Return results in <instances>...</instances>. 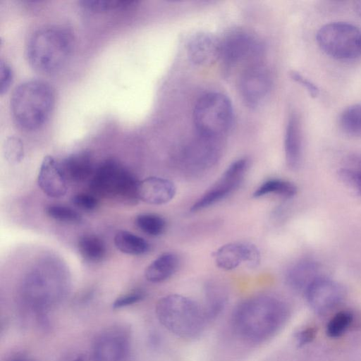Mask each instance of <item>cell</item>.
Segmentation results:
<instances>
[{
  "mask_svg": "<svg viewBox=\"0 0 361 361\" xmlns=\"http://www.w3.org/2000/svg\"><path fill=\"white\" fill-rule=\"evenodd\" d=\"M289 317V306L283 299L260 294L240 302L231 314V323L241 341L258 345L274 337Z\"/></svg>",
  "mask_w": 361,
  "mask_h": 361,
  "instance_id": "6da1fadb",
  "label": "cell"
},
{
  "mask_svg": "<svg viewBox=\"0 0 361 361\" xmlns=\"http://www.w3.org/2000/svg\"><path fill=\"white\" fill-rule=\"evenodd\" d=\"M73 49V37L66 27L48 25L30 36L25 53L30 66L42 73L59 71L67 63Z\"/></svg>",
  "mask_w": 361,
  "mask_h": 361,
  "instance_id": "7a4b0ae2",
  "label": "cell"
},
{
  "mask_svg": "<svg viewBox=\"0 0 361 361\" xmlns=\"http://www.w3.org/2000/svg\"><path fill=\"white\" fill-rule=\"evenodd\" d=\"M54 100V90L48 82L39 79L25 80L12 92L10 99L12 118L23 130H37L49 119Z\"/></svg>",
  "mask_w": 361,
  "mask_h": 361,
  "instance_id": "3957f363",
  "label": "cell"
},
{
  "mask_svg": "<svg viewBox=\"0 0 361 361\" xmlns=\"http://www.w3.org/2000/svg\"><path fill=\"white\" fill-rule=\"evenodd\" d=\"M155 314L164 328L184 340L200 337L207 322L202 307L190 298L179 294L160 298L155 307Z\"/></svg>",
  "mask_w": 361,
  "mask_h": 361,
  "instance_id": "277c9868",
  "label": "cell"
},
{
  "mask_svg": "<svg viewBox=\"0 0 361 361\" xmlns=\"http://www.w3.org/2000/svg\"><path fill=\"white\" fill-rule=\"evenodd\" d=\"M139 182L121 164L106 160L94 172L90 188L97 197L133 205L139 200Z\"/></svg>",
  "mask_w": 361,
  "mask_h": 361,
  "instance_id": "5b68a950",
  "label": "cell"
},
{
  "mask_svg": "<svg viewBox=\"0 0 361 361\" xmlns=\"http://www.w3.org/2000/svg\"><path fill=\"white\" fill-rule=\"evenodd\" d=\"M233 121V105L226 95L209 92L197 99L193 110L197 135L221 140L231 130Z\"/></svg>",
  "mask_w": 361,
  "mask_h": 361,
  "instance_id": "8992f818",
  "label": "cell"
},
{
  "mask_svg": "<svg viewBox=\"0 0 361 361\" xmlns=\"http://www.w3.org/2000/svg\"><path fill=\"white\" fill-rule=\"evenodd\" d=\"M316 41L319 48L334 59L347 61L361 56V30L353 24H325L317 32Z\"/></svg>",
  "mask_w": 361,
  "mask_h": 361,
  "instance_id": "52a82bcc",
  "label": "cell"
},
{
  "mask_svg": "<svg viewBox=\"0 0 361 361\" xmlns=\"http://www.w3.org/2000/svg\"><path fill=\"white\" fill-rule=\"evenodd\" d=\"M130 331L118 324L102 330L92 346L93 361H128L131 346Z\"/></svg>",
  "mask_w": 361,
  "mask_h": 361,
  "instance_id": "ba28073f",
  "label": "cell"
},
{
  "mask_svg": "<svg viewBox=\"0 0 361 361\" xmlns=\"http://www.w3.org/2000/svg\"><path fill=\"white\" fill-rule=\"evenodd\" d=\"M262 51V43L253 34L243 30H234L221 40L220 60L224 68L231 70L256 59Z\"/></svg>",
  "mask_w": 361,
  "mask_h": 361,
  "instance_id": "9c48e42d",
  "label": "cell"
},
{
  "mask_svg": "<svg viewBox=\"0 0 361 361\" xmlns=\"http://www.w3.org/2000/svg\"><path fill=\"white\" fill-rule=\"evenodd\" d=\"M248 166L249 161L245 157L233 161L217 182L192 205L190 210H202L231 195L241 183Z\"/></svg>",
  "mask_w": 361,
  "mask_h": 361,
  "instance_id": "30bf717a",
  "label": "cell"
},
{
  "mask_svg": "<svg viewBox=\"0 0 361 361\" xmlns=\"http://www.w3.org/2000/svg\"><path fill=\"white\" fill-rule=\"evenodd\" d=\"M271 86V77L268 69L259 63L247 67L241 74L239 81L241 97L250 108H257L266 101Z\"/></svg>",
  "mask_w": 361,
  "mask_h": 361,
  "instance_id": "8fae6325",
  "label": "cell"
},
{
  "mask_svg": "<svg viewBox=\"0 0 361 361\" xmlns=\"http://www.w3.org/2000/svg\"><path fill=\"white\" fill-rule=\"evenodd\" d=\"M304 293L311 308L319 314L336 308L344 298V290L341 285L321 276L310 283Z\"/></svg>",
  "mask_w": 361,
  "mask_h": 361,
  "instance_id": "7c38bea8",
  "label": "cell"
},
{
  "mask_svg": "<svg viewBox=\"0 0 361 361\" xmlns=\"http://www.w3.org/2000/svg\"><path fill=\"white\" fill-rule=\"evenodd\" d=\"M212 255L216 266L227 271L234 269L243 263L255 268L259 265L261 259L257 247L247 242L225 244Z\"/></svg>",
  "mask_w": 361,
  "mask_h": 361,
  "instance_id": "4fadbf2b",
  "label": "cell"
},
{
  "mask_svg": "<svg viewBox=\"0 0 361 361\" xmlns=\"http://www.w3.org/2000/svg\"><path fill=\"white\" fill-rule=\"evenodd\" d=\"M221 140L198 135L189 140L180 150L182 162L188 167L205 169L214 164L221 154Z\"/></svg>",
  "mask_w": 361,
  "mask_h": 361,
  "instance_id": "5bb4252c",
  "label": "cell"
},
{
  "mask_svg": "<svg viewBox=\"0 0 361 361\" xmlns=\"http://www.w3.org/2000/svg\"><path fill=\"white\" fill-rule=\"evenodd\" d=\"M187 53L190 61L197 66L212 65L220 60L221 40L209 33H195L188 41Z\"/></svg>",
  "mask_w": 361,
  "mask_h": 361,
  "instance_id": "9a60e30c",
  "label": "cell"
},
{
  "mask_svg": "<svg viewBox=\"0 0 361 361\" xmlns=\"http://www.w3.org/2000/svg\"><path fill=\"white\" fill-rule=\"evenodd\" d=\"M37 183L47 196L58 198L67 191V180L59 163L51 156H46L40 165Z\"/></svg>",
  "mask_w": 361,
  "mask_h": 361,
  "instance_id": "2e32d148",
  "label": "cell"
},
{
  "mask_svg": "<svg viewBox=\"0 0 361 361\" xmlns=\"http://www.w3.org/2000/svg\"><path fill=\"white\" fill-rule=\"evenodd\" d=\"M176 188L171 180L152 176L140 180L139 200L154 205L164 204L171 201L176 195Z\"/></svg>",
  "mask_w": 361,
  "mask_h": 361,
  "instance_id": "e0dca14e",
  "label": "cell"
},
{
  "mask_svg": "<svg viewBox=\"0 0 361 361\" xmlns=\"http://www.w3.org/2000/svg\"><path fill=\"white\" fill-rule=\"evenodd\" d=\"M284 152L287 166L297 169L302 161V140L300 119L293 112L288 118L284 134Z\"/></svg>",
  "mask_w": 361,
  "mask_h": 361,
  "instance_id": "ac0fdd59",
  "label": "cell"
},
{
  "mask_svg": "<svg viewBox=\"0 0 361 361\" xmlns=\"http://www.w3.org/2000/svg\"><path fill=\"white\" fill-rule=\"evenodd\" d=\"M318 272V265L315 262L300 260L288 269L286 281L293 290L305 293L310 283L320 276Z\"/></svg>",
  "mask_w": 361,
  "mask_h": 361,
  "instance_id": "d6986e66",
  "label": "cell"
},
{
  "mask_svg": "<svg viewBox=\"0 0 361 361\" xmlns=\"http://www.w3.org/2000/svg\"><path fill=\"white\" fill-rule=\"evenodd\" d=\"M202 307L207 322L215 320L225 310L228 294L226 288L216 282H209L204 286Z\"/></svg>",
  "mask_w": 361,
  "mask_h": 361,
  "instance_id": "ffe728a7",
  "label": "cell"
},
{
  "mask_svg": "<svg viewBox=\"0 0 361 361\" xmlns=\"http://www.w3.org/2000/svg\"><path fill=\"white\" fill-rule=\"evenodd\" d=\"M59 164L66 180L82 182L94 171L92 158L87 152L70 155Z\"/></svg>",
  "mask_w": 361,
  "mask_h": 361,
  "instance_id": "44dd1931",
  "label": "cell"
},
{
  "mask_svg": "<svg viewBox=\"0 0 361 361\" xmlns=\"http://www.w3.org/2000/svg\"><path fill=\"white\" fill-rule=\"evenodd\" d=\"M180 265L178 256L173 252H164L153 260L145 269V277L152 283L163 282L171 277Z\"/></svg>",
  "mask_w": 361,
  "mask_h": 361,
  "instance_id": "7402d4cb",
  "label": "cell"
},
{
  "mask_svg": "<svg viewBox=\"0 0 361 361\" xmlns=\"http://www.w3.org/2000/svg\"><path fill=\"white\" fill-rule=\"evenodd\" d=\"M114 244L119 251L131 255L145 254L150 248L145 239L127 231H119L116 233Z\"/></svg>",
  "mask_w": 361,
  "mask_h": 361,
  "instance_id": "603a6c76",
  "label": "cell"
},
{
  "mask_svg": "<svg viewBox=\"0 0 361 361\" xmlns=\"http://www.w3.org/2000/svg\"><path fill=\"white\" fill-rule=\"evenodd\" d=\"M78 249L80 256L89 262H98L106 255V246L98 236L87 234L81 236L78 243Z\"/></svg>",
  "mask_w": 361,
  "mask_h": 361,
  "instance_id": "cb8c5ba5",
  "label": "cell"
},
{
  "mask_svg": "<svg viewBox=\"0 0 361 361\" xmlns=\"http://www.w3.org/2000/svg\"><path fill=\"white\" fill-rule=\"evenodd\" d=\"M297 192L296 186L291 182L283 179L272 178L262 183L254 192V197L275 195L290 198Z\"/></svg>",
  "mask_w": 361,
  "mask_h": 361,
  "instance_id": "d4e9b609",
  "label": "cell"
},
{
  "mask_svg": "<svg viewBox=\"0 0 361 361\" xmlns=\"http://www.w3.org/2000/svg\"><path fill=\"white\" fill-rule=\"evenodd\" d=\"M341 130L351 136H361V103L345 108L339 118Z\"/></svg>",
  "mask_w": 361,
  "mask_h": 361,
  "instance_id": "484cf974",
  "label": "cell"
},
{
  "mask_svg": "<svg viewBox=\"0 0 361 361\" xmlns=\"http://www.w3.org/2000/svg\"><path fill=\"white\" fill-rule=\"evenodd\" d=\"M135 224L145 234L158 236L164 233L166 223L163 217L156 214L145 213L136 216Z\"/></svg>",
  "mask_w": 361,
  "mask_h": 361,
  "instance_id": "4316f807",
  "label": "cell"
},
{
  "mask_svg": "<svg viewBox=\"0 0 361 361\" xmlns=\"http://www.w3.org/2000/svg\"><path fill=\"white\" fill-rule=\"evenodd\" d=\"M354 321L352 312L342 310L336 313L329 321L326 332L330 338H338L344 334L351 326Z\"/></svg>",
  "mask_w": 361,
  "mask_h": 361,
  "instance_id": "83f0119b",
  "label": "cell"
},
{
  "mask_svg": "<svg viewBox=\"0 0 361 361\" xmlns=\"http://www.w3.org/2000/svg\"><path fill=\"white\" fill-rule=\"evenodd\" d=\"M137 2L135 0H82L80 4L89 11L104 12L126 8Z\"/></svg>",
  "mask_w": 361,
  "mask_h": 361,
  "instance_id": "f1b7e54d",
  "label": "cell"
},
{
  "mask_svg": "<svg viewBox=\"0 0 361 361\" xmlns=\"http://www.w3.org/2000/svg\"><path fill=\"white\" fill-rule=\"evenodd\" d=\"M46 214L50 218L61 222L79 223L81 216L71 207L61 204H51L47 207Z\"/></svg>",
  "mask_w": 361,
  "mask_h": 361,
  "instance_id": "f546056e",
  "label": "cell"
},
{
  "mask_svg": "<svg viewBox=\"0 0 361 361\" xmlns=\"http://www.w3.org/2000/svg\"><path fill=\"white\" fill-rule=\"evenodd\" d=\"M3 152L8 163L11 164L20 163L24 157V146L22 140L15 136L8 137L4 142Z\"/></svg>",
  "mask_w": 361,
  "mask_h": 361,
  "instance_id": "4dcf8cb0",
  "label": "cell"
},
{
  "mask_svg": "<svg viewBox=\"0 0 361 361\" xmlns=\"http://www.w3.org/2000/svg\"><path fill=\"white\" fill-rule=\"evenodd\" d=\"M341 181L357 195H361V171L355 169H341L338 171Z\"/></svg>",
  "mask_w": 361,
  "mask_h": 361,
  "instance_id": "1f68e13d",
  "label": "cell"
},
{
  "mask_svg": "<svg viewBox=\"0 0 361 361\" xmlns=\"http://www.w3.org/2000/svg\"><path fill=\"white\" fill-rule=\"evenodd\" d=\"M145 293L142 290H135L117 298L112 304L114 309H121L142 301Z\"/></svg>",
  "mask_w": 361,
  "mask_h": 361,
  "instance_id": "d6a6232c",
  "label": "cell"
},
{
  "mask_svg": "<svg viewBox=\"0 0 361 361\" xmlns=\"http://www.w3.org/2000/svg\"><path fill=\"white\" fill-rule=\"evenodd\" d=\"M72 202L76 207L84 210H93L98 205L97 197L92 194L78 193L72 197Z\"/></svg>",
  "mask_w": 361,
  "mask_h": 361,
  "instance_id": "836d02e7",
  "label": "cell"
},
{
  "mask_svg": "<svg viewBox=\"0 0 361 361\" xmlns=\"http://www.w3.org/2000/svg\"><path fill=\"white\" fill-rule=\"evenodd\" d=\"M290 78L295 82L300 84L309 93L311 97L317 98L319 94V87L311 80L303 76L300 73L292 71L290 72Z\"/></svg>",
  "mask_w": 361,
  "mask_h": 361,
  "instance_id": "e575fe53",
  "label": "cell"
},
{
  "mask_svg": "<svg viewBox=\"0 0 361 361\" xmlns=\"http://www.w3.org/2000/svg\"><path fill=\"white\" fill-rule=\"evenodd\" d=\"M13 72L10 65L5 61H0V94L7 92L12 83Z\"/></svg>",
  "mask_w": 361,
  "mask_h": 361,
  "instance_id": "d590c367",
  "label": "cell"
},
{
  "mask_svg": "<svg viewBox=\"0 0 361 361\" xmlns=\"http://www.w3.org/2000/svg\"><path fill=\"white\" fill-rule=\"evenodd\" d=\"M316 335V329L313 327H307L298 331L295 334V340L300 345H304L310 343Z\"/></svg>",
  "mask_w": 361,
  "mask_h": 361,
  "instance_id": "8d00e7d4",
  "label": "cell"
},
{
  "mask_svg": "<svg viewBox=\"0 0 361 361\" xmlns=\"http://www.w3.org/2000/svg\"><path fill=\"white\" fill-rule=\"evenodd\" d=\"M4 361H35L31 357L23 354H16L7 357Z\"/></svg>",
  "mask_w": 361,
  "mask_h": 361,
  "instance_id": "74e56055",
  "label": "cell"
},
{
  "mask_svg": "<svg viewBox=\"0 0 361 361\" xmlns=\"http://www.w3.org/2000/svg\"><path fill=\"white\" fill-rule=\"evenodd\" d=\"M63 361H88L87 357L82 354H77L69 357Z\"/></svg>",
  "mask_w": 361,
  "mask_h": 361,
  "instance_id": "f35d334b",
  "label": "cell"
},
{
  "mask_svg": "<svg viewBox=\"0 0 361 361\" xmlns=\"http://www.w3.org/2000/svg\"><path fill=\"white\" fill-rule=\"evenodd\" d=\"M353 10L355 13L361 18V1H357L354 2Z\"/></svg>",
  "mask_w": 361,
  "mask_h": 361,
  "instance_id": "ab89813d",
  "label": "cell"
},
{
  "mask_svg": "<svg viewBox=\"0 0 361 361\" xmlns=\"http://www.w3.org/2000/svg\"><path fill=\"white\" fill-rule=\"evenodd\" d=\"M360 170L361 171V169Z\"/></svg>",
  "mask_w": 361,
  "mask_h": 361,
  "instance_id": "60d3db41",
  "label": "cell"
}]
</instances>
